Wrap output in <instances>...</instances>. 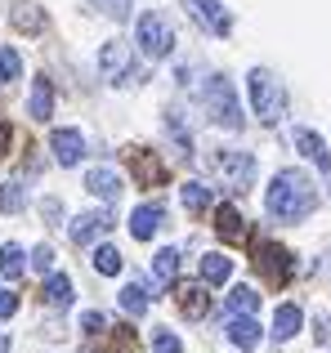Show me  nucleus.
Listing matches in <instances>:
<instances>
[{
  "mask_svg": "<svg viewBox=\"0 0 331 353\" xmlns=\"http://www.w3.org/2000/svg\"><path fill=\"white\" fill-rule=\"evenodd\" d=\"M228 313H246V318H255V313H260V295H255L251 286H233V295H228Z\"/></svg>",
  "mask_w": 331,
  "mask_h": 353,
  "instance_id": "393cba45",
  "label": "nucleus"
},
{
  "mask_svg": "<svg viewBox=\"0 0 331 353\" xmlns=\"http://www.w3.org/2000/svg\"><path fill=\"white\" fill-rule=\"evenodd\" d=\"M23 77V59L14 45H0V81H18Z\"/></svg>",
  "mask_w": 331,
  "mask_h": 353,
  "instance_id": "cd10ccee",
  "label": "nucleus"
},
{
  "mask_svg": "<svg viewBox=\"0 0 331 353\" xmlns=\"http://www.w3.org/2000/svg\"><path fill=\"white\" fill-rule=\"evenodd\" d=\"M246 99H251V112L260 117V125H278V121L287 117V90L264 68H251V77H246Z\"/></svg>",
  "mask_w": 331,
  "mask_h": 353,
  "instance_id": "f03ea898",
  "label": "nucleus"
},
{
  "mask_svg": "<svg viewBox=\"0 0 331 353\" xmlns=\"http://www.w3.org/2000/svg\"><path fill=\"white\" fill-rule=\"evenodd\" d=\"M215 174L224 179V188L246 192L255 183V157L242 152V148H224V152L215 157Z\"/></svg>",
  "mask_w": 331,
  "mask_h": 353,
  "instance_id": "39448f33",
  "label": "nucleus"
},
{
  "mask_svg": "<svg viewBox=\"0 0 331 353\" xmlns=\"http://www.w3.org/2000/svg\"><path fill=\"white\" fill-rule=\"evenodd\" d=\"M99 72H103L108 81H121V85H134V81L143 77L139 68H134V54H130V45L126 41H108L103 50H99Z\"/></svg>",
  "mask_w": 331,
  "mask_h": 353,
  "instance_id": "423d86ee",
  "label": "nucleus"
},
{
  "mask_svg": "<svg viewBox=\"0 0 331 353\" xmlns=\"http://www.w3.org/2000/svg\"><path fill=\"white\" fill-rule=\"evenodd\" d=\"M183 9H188V18L206 36H228L233 32V14L224 9V0H183Z\"/></svg>",
  "mask_w": 331,
  "mask_h": 353,
  "instance_id": "0eeeda50",
  "label": "nucleus"
},
{
  "mask_svg": "<svg viewBox=\"0 0 331 353\" xmlns=\"http://www.w3.org/2000/svg\"><path fill=\"white\" fill-rule=\"evenodd\" d=\"M179 197H183V210H188V215H201V210L210 206V188H206V183H197V179L183 183Z\"/></svg>",
  "mask_w": 331,
  "mask_h": 353,
  "instance_id": "b1692460",
  "label": "nucleus"
},
{
  "mask_svg": "<svg viewBox=\"0 0 331 353\" xmlns=\"http://www.w3.org/2000/svg\"><path fill=\"white\" fill-rule=\"evenodd\" d=\"M14 313H18V295L9 286H0V318H14Z\"/></svg>",
  "mask_w": 331,
  "mask_h": 353,
  "instance_id": "f704fd0d",
  "label": "nucleus"
},
{
  "mask_svg": "<svg viewBox=\"0 0 331 353\" xmlns=\"http://www.w3.org/2000/svg\"><path fill=\"white\" fill-rule=\"evenodd\" d=\"M9 143H14V130H9V125H5V121H0V157H5V152H9Z\"/></svg>",
  "mask_w": 331,
  "mask_h": 353,
  "instance_id": "e433bc0d",
  "label": "nucleus"
},
{
  "mask_svg": "<svg viewBox=\"0 0 331 353\" xmlns=\"http://www.w3.org/2000/svg\"><path fill=\"white\" fill-rule=\"evenodd\" d=\"M174 273H179V250L174 246H166V250H157V255H152V286H170L174 282Z\"/></svg>",
  "mask_w": 331,
  "mask_h": 353,
  "instance_id": "aec40b11",
  "label": "nucleus"
},
{
  "mask_svg": "<svg viewBox=\"0 0 331 353\" xmlns=\"http://www.w3.org/2000/svg\"><path fill=\"white\" fill-rule=\"evenodd\" d=\"M224 336L233 340L237 349H255V345H260V322L246 318V313H233V318H228V327H224Z\"/></svg>",
  "mask_w": 331,
  "mask_h": 353,
  "instance_id": "2eb2a0df",
  "label": "nucleus"
},
{
  "mask_svg": "<svg viewBox=\"0 0 331 353\" xmlns=\"http://www.w3.org/2000/svg\"><path fill=\"white\" fill-rule=\"evenodd\" d=\"M126 157H130V170H134V179H139L143 188H157V183H166V165L148 152V148H130Z\"/></svg>",
  "mask_w": 331,
  "mask_h": 353,
  "instance_id": "9b49d317",
  "label": "nucleus"
},
{
  "mask_svg": "<svg viewBox=\"0 0 331 353\" xmlns=\"http://www.w3.org/2000/svg\"><path fill=\"white\" fill-rule=\"evenodd\" d=\"M215 233L224 241H246V219L237 215V206H219L215 210Z\"/></svg>",
  "mask_w": 331,
  "mask_h": 353,
  "instance_id": "6ab92c4d",
  "label": "nucleus"
},
{
  "mask_svg": "<svg viewBox=\"0 0 331 353\" xmlns=\"http://www.w3.org/2000/svg\"><path fill=\"white\" fill-rule=\"evenodd\" d=\"M255 268H260L273 286H282L296 273V255H291L287 246H278V241H260V246H255Z\"/></svg>",
  "mask_w": 331,
  "mask_h": 353,
  "instance_id": "6e6552de",
  "label": "nucleus"
},
{
  "mask_svg": "<svg viewBox=\"0 0 331 353\" xmlns=\"http://www.w3.org/2000/svg\"><path fill=\"white\" fill-rule=\"evenodd\" d=\"M9 23H14L18 32H41L45 27V9L32 5V0H18V5L9 9Z\"/></svg>",
  "mask_w": 331,
  "mask_h": 353,
  "instance_id": "412c9836",
  "label": "nucleus"
},
{
  "mask_svg": "<svg viewBox=\"0 0 331 353\" xmlns=\"http://www.w3.org/2000/svg\"><path fill=\"white\" fill-rule=\"evenodd\" d=\"M134 45L143 50V59L161 63L174 54V27L170 18L157 14V9H148V14H139V23H134Z\"/></svg>",
  "mask_w": 331,
  "mask_h": 353,
  "instance_id": "7ed1b4c3",
  "label": "nucleus"
},
{
  "mask_svg": "<svg viewBox=\"0 0 331 353\" xmlns=\"http://www.w3.org/2000/svg\"><path fill=\"white\" fill-rule=\"evenodd\" d=\"M291 139H296V148L309 157V161L318 165V170H327L331 174V152H327V143H323V134H314V130H305V125H296L291 130Z\"/></svg>",
  "mask_w": 331,
  "mask_h": 353,
  "instance_id": "f8f14e48",
  "label": "nucleus"
},
{
  "mask_svg": "<svg viewBox=\"0 0 331 353\" xmlns=\"http://www.w3.org/2000/svg\"><path fill=\"white\" fill-rule=\"evenodd\" d=\"M86 188L94 192V197H103V201H117L121 197V174H117L112 165H94V170L86 174Z\"/></svg>",
  "mask_w": 331,
  "mask_h": 353,
  "instance_id": "ddd939ff",
  "label": "nucleus"
},
{
  "mask_svg": "<svg viewBox=\"0 0 331 353\" xmlns=\"http://www.w3.org/2000/svg\"><path fill=\"white\" fill-rule=\"evenodd\" d=\"M50 152H54V161L59 165H77L81 157H86V134H81V130H54L50 134Z\"/></svg>",
  "mask_w": 331,
  "mask_h": 353,
  "instance_id": "1a4fd4ad",
  "label": "nucleus"
},
{
  "mask_svg": "<svg viewBox=\"0 0 331 353\" xmlns=\"http://www.w3.org/2000/svg\"><path fill=\"white\" fill-rule=\"evenodd\" d=\"M121 309H126V313H134V318H139V313H148V291L130 282V286L121 291Z\"/></svg>",
  "mask_w": 331,
  "mask_h": 353,
  "instance_id": "c85d7f7f",
  "label": "nucleus"
},
{
  "mask_svg": "<svg viewBox=\"0 0 331 353\" xmlns=\"http://www.w3.org/2000/svg\"><path fill=\"white\" fill-rule=\"evenodd\" d=\"M121 264H126V259H121V250H117V246H94V268L103 277H117V273H121Z\"/></svg>",
  "mask_w": 331,
  "mask_h": 353,
  "instance_id": "bb28decb",
  "label": "nucleus"
},
{
  "mask_svg": "<svg viewBox=\"0 0 331 353\" xmlns=\"http://www.w3.org/2000/svg\"><path fill=\"white\" fill-rule=\"evenodd\" d=\"M99 5V14H108L112 23H126L130 18V0H94Z\"/></svg>",
  "mask_w": 331,
  "mask_h": 353,
  "instance_id": "7c9ffc66",
  "label": "nucleus"
},
{
  "mask_svg": "<svg viewBox=\"0 0 331 353\" xmlns=\"http://www.w3.org/2000/svg\"><path fill=\"white\" fill-rule=\"evenodd\" d=\"M27 117H32V121H50V117H54V85H50V77H36V81H32Z\"/></svg>",
  "mask_w": 331,
  "mask_h": 353,
  "instance_id": "4468645a",
  "label": "nucleus"
},
{
  "mask_svg": "<svg viewBox=\"0 0 331 353\" xmlns=\"http://www.w3.org/2000/svg\"><path fill=\"white\" fill-rule=\"evenodd\" d=\"M108 327V318L99 309H90V313H81V331H86V336H99V331Z\"/></svg>",
  "mask_w": 331,
  "mask_h": 353,
  "instance_id": "473e14b6",
  "label": "nucleus"
},
{
  "mask_svg": "<svg viewBox=\"0 0 331 353\" xmlns=\"http://www.w3.org/2000/svg\"><path fill=\"white\" fill-rule=\"evenodd\" d=\"M201 99H206V112H210V121H215V125L242 130V103H237L233 85H228L224 77H210L206 90H201Z\"/></svg>",
  "mask_w": 331,
  "mask_h": 353,
  "instance_id": "20e7f679",
  "label": "nucleus"
},
{
  "mask_svg": "<svg viewBox=\"0 0 331 353\" xmlns=\"http://www.w3.org/2000/svg\"><path fill=\"white\" fill-rule=\"evenodd\" d=\"M23 206H27L23 188H18L14 179H9V183H0V210H9V215H14V210H23Z\"/></svg>",
  "mask_w": 331,
  "mask_h": 353,
  "instance_id": "c756f323",
  "label": "nucleus"
},
{
  "mask_svg": "<svg viewBox=\"0 0 331 353\" xmlns=\"http://www.w3.org/2000/svg\"><path fill=\"white\" fill-rule=\"evenodd\" d=\"M206 309H210V300H206L201 286H179V313L183 318H206Z\"/></svg>",
  "mask_w": 331,
  "mask_h": 353,
  "instance_id": "5701e85b",
  "label": "nucleus"
},
{
  "mask_svg": "<svg viewBox=\"0 0 331 353\" xmlns=\"http://www.w3.org/2000/svg\"><path fill=\"white\" fill-rule=\"evenodd\" d=\"M23 246H14V241H9V246H0V277H9V282H18V277H23Z\"/></svg>",
  "mask_w": 331,
  "mask_h": 353,
  "instance_id": "a878e982",
  "label": "nucleus"
},
{
  "mask_svg": "<svg viewBox=\"0 0 331 353\" xmlns=\"http://www.w3.org/2000/svg\"><path fill=\"white\" fill-rule=\"evenodd\" d=\"M108 228H112V215H108V210H90V215H77V219H72L68 233H72V241H77V246H90V241L103 237Z\"/></svg>",
  "mask_w": 331,
  "mask_h": 353,
  "instance_id": "9d476101",
  "label": "nucleus"
},
{
  "mask_svg": "<svg viewBox=\"0 0 331 353\" xmlns=\"http://www.w3.org/2000/svg\"><path fill=\"white\" fill-rule=\"evenodd\" d=\"M0 353H9V336H0Z\"/></svg>",
  "mask_w": 331,
  "mask_h": 353,
  "instance_id": "4c0bfd02",
  "label": "nucleus"
},
{
  "mask_svg": "<svg viewBox=\"0 0 331 353\" xmlns=\"http://www.w3.org/2000/svg\"><path fill=\"white\" fill-rule=\"evenodd\" d=\"M45 304H50V309H68L72 304V277L68 273H50L45 277Z\"/></svg>",
  "mask_w": 331,
  "mask_h": 353,
  "instance_id": "4be33fe9",
  "label": "nucleus"
},
{
  "mask_svg": "<svg viewBox=\"0 0 331 353\" xmlns=\"http://www.w3.org/2000/svg\"><path fill=\"white\" fill-rule=\"evenodd\" d=\"M300 327H305L300 304H278V313H273V340H291Z\"/></svg>",
  "mask_w": 331,
  "mask_h": 353,
  "instance_id": "a211bd4d",
  "label": "nucleus"
},
{
  "mask_svg": "<svg viewBox=\"0 0 331 353\" xmlns=\"http://www.w3.org/2000/svg\"><path fill=\"white\" fill-rule=\"evenodd\" d=\"M228 277H233V259H228L224 250H210V255H201V282L224 286Z\"/></svg>",
  "mask_w": 331,
  "mask_h": 353,
  "instance_id": "f3484780",
  "label": "nucleus"
},
{
  "mask_svg": "<svg viewBox=\"0 0 331 353\" xmlns=\"http://www.w3.org/2000/svg\"><path fill=\"white\" fill-rule=\"evenodd\" d=\"M161 224H166V210L157 206V201H148V206H139V210L130 215V233L139 237V241H148Z\"/></svg>",
  "mask_w": 331,
  "mask_h": 353,
  "instance_id": "dca6fc26",
  "label": "nucleus"
},
{
  "mask_svg": "<svg viewBox=\"0 0 331 353\" xmlns=\"http://www.w3.org/2000/svg\"><path fill=\"white\" fill-rule=\"evenodd\" d=\"M32 268H36V273H50V268H54V250L50 246H36L32 250Z\"/></svg>",
  "mask_w": 331,
  "mask_h": 353,
  "instance_id": "72a5a7b5",
  "label": "nucleus"
},
{
  "mask_svg": "<svg viewBox=\"0 0 331 353\" xmlns=\"http://www.w3.org/2000/svg\"><path fill=\"white\" fill-rule=\"evenodd\" d=\"M264 206H269L273 219H282V224H300V219L314 215L318 206V188L309 174L300 170H278L269 183V192H264Z\"/></svg>",
  "mask_w": 331,
  "mask_h": 353,
  "instance_id": "f257e3e1",
  "label": "nucleus"
},
{
  "mask_svg": "<svg viewBox=\"0 0 331 353\" xmlns=\"http://www.w3.org/2000/svg\"><path fill=\"white\" fill-rule=\"evenodd\" d=\"M152 349H157V353H183V345H179L174 331H157V336H152Z\"/></svg>",
  "mask_w": 331,
  "mask_h": 353,
  "instance_id": "2f4dec72",
  "label": "nucleus"
},
{
  "mask_svg": "<svg viewBox=\"0 0 331 353\" xmlns=\"http://www.w3.org/2000/svg\"><path fill=\"white\" fill-rule=\"evenodd\" d=\"M314 336H318V345H327V340H331V318H318V331H314Z\"/></svg>",
  "mask_w": 331,
  "mask_h": 353,
  "instance_id": "c9c22d12",
  "label": "nucleus"
}]
</instances>
